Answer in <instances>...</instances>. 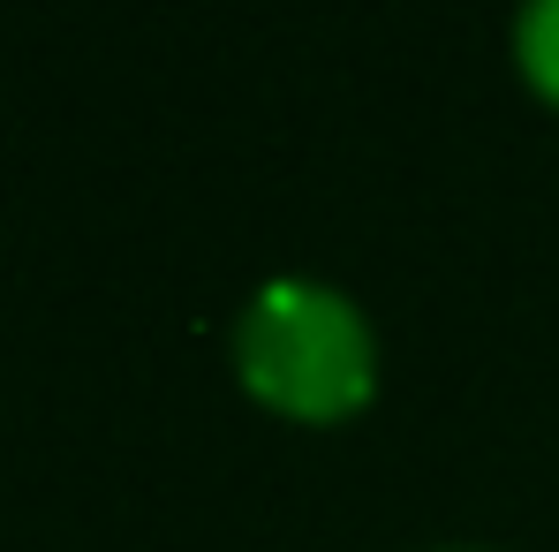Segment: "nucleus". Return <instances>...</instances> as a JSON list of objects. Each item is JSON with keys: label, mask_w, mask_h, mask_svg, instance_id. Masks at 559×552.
Segmentation results:
<instances>
[{"label": "nucleus", "mask_w": 559, "mask_h": 552, "mask_svg": "<svg viewBox=\"0 0 559 552\" xmlns=\"http://www.w3.org/2000/svg\"><path fill=\"white\" fill-rule=\"evenodd\" d=\"M235 378L273 416L341 424L378 394V333L325 280H265L235 318Z\"/></svg>", "instance_id": "obj_1"}, {"label": "nucleus", "mask_w": 559, "mask_h": 552, "mask_svg": "<svg viewBox=\"0 0 559 552\" xmlns=\"http://www.w3.org/2000/svg\"><path fill=\"white\" fill-rule=\"evenodd\" d=\"M514 61H522L530 92L559 106V0H530L514 15Z\"/></svg>", "instance_id": "obj_2"}]
</instances>
